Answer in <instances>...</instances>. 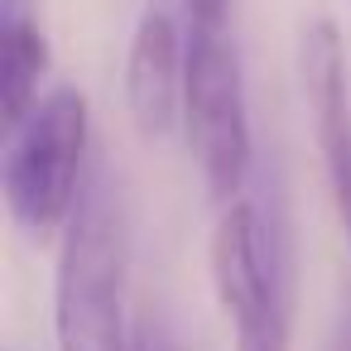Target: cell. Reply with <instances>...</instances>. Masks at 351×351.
Masks as SVG:
<instances>
[{
	"label": "cell",
	"instance_id": "cell-1",
	"mask_svg": "<svg viewBox=\"0 0 351 351\" xmlns=\"http://www.w3.org/2000/svg\"><path fill=\"white\" fill-rule=\"evenodd\" d=\"M125 197L106 159H92L73 221L63 226L53 274V346L58 351H130L125 332Z\"/></svg>",
	"mask_w": 351,
	"mask_h": 351
},
{
	"label": "cell",
	"instance_id": "cell-2",
	"mask_svg": "<svg viewBox=\"0 0 351 351\" xmlns=\"http://www.w3.org/2000/svg\"><path fill=\"white\" fill-rule=\"evenodd\" d=\"M87 97L77 87H53L29 111L20 130H10V154L0 169L5 207L29 241H49L73 221L77 197L87 188Z\"/></svg>",
	"mask_w": 351,
	"mask_h": 351
},
{
	"label": "cell",
	"instance_id": "cell-3",
	"mask_svg": "<svg viewBox=\"0 0 351 351\" xmlns=\"http://www.w3.org/2000/svg\"><path fill=\"white\" fill-rule=\"evenodd\" d=\"M183 130L193 159L207 178V193L231 207L250 183L255 135L245 111V77L241 53L226 29H188V63H183Z\"/></svg>",
	"mask_w": 351,
	"mask_h": 351
},
{
	"label": "cell",
	"instance_id": "cell-4",
	"mask_svg": "<svg viewBox=\"0 0 351 351\" xmlns=\"http://www.w3.org/2000/svg\"><path fill=\"white\" fill-rule=\"evenodd\" d=\"M217 303L236 332V351H289V274L260 202L221 207L207 245Z\"/></svg>",
	"mask_w": 351,
	"mask_h": 351
},
{
	"label": "cell",
	"instance_id": "cell-5",
	"mask_svg": "<svg viewBox=\"0 0 351 351\" xmlns=\"http://www.w3.org/2000/svg\"><path fill=\"white\" fill-rule=\"evenodd\" d=\"M303 92L313 111V140L322 159V178L337 207V221L351 241V82H346V53L332 20H317L303 29Z\"/></svg>",
	"mask_w": 351,
	"mask_h": 351
},
{
	"label": "cell",
	"instance_id": "cell-6",
	"mask_svg": "<svg viewBox=\"0 0 351 351\" xmlns=\"http://www.w3.org/2000/svg\"><path fill=\"white\" fill-rule=\"evenodd\" d=\"M183 63L188 39L164 5H149L130 34L125 53V106L145 140H164L183 111Z\"/></svg>",
	"mask_w": 351,
	"mask_h": 351
},
{
	"label": "cell",
	"instance_id": "cell-7",
	"mask_svg": "<svg viewBox=\"0 0 351 351\" xmlns=\"http://www.w3.org/2000/svg\"><path fill=\"white\" fill-rule=\"evenodd\" d=\"M49 73V39L25 0H0V116L10 130L29 121L44 101L39 82Z\"/></svg>",
	"mask_w": 351,
	"mask_h": 351
},
{
	"label": "cell",
	"instance_id": "cell-8",
	"mask_svg": "<svg viewBox=\"0 0 351 351\" xmlns=\"http://www.w3.org/2000/svg\"><path fill=\"white\" fill-rule=\"evenodd\" d=\"M130 351H178V337L169 332V322H164V317H154V313H145V317L135 322V337H130Z\"/></svg>",
	"mask_w": 351,
	"mask_h": 351
},
{
	"label": "cell",
	"instance_id": "cell-9",
	"mask_svg": "<svg viewBox=\"0 0 351 351\" xmlns=\"http://www.w3.org/2000/svg\"><path fill=\"white\" fill-rule=\"evenodd\" d=\"M188 29H226L231 25V0H183Z\"/></svg>",
	"mask_w": 351,
	"mask_h": 351
},
{
	"label": "cell",
	"instance_id": "cell-10",
	"mask_svg": "<svg viewBox=\"0 0 351 351\" xmlns=\"http://www.w3.org/2000/svg\"><path fill=\"white\" fill-rule=\"evenodd\" d=\"M327 351H351V298H346V303L337 308V322H332Z\"/></svg>",
	"mask_w": 351,
	"mask_h": 351
}]
</instances>
